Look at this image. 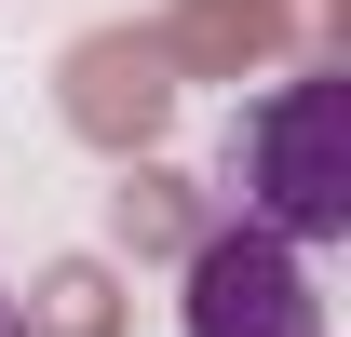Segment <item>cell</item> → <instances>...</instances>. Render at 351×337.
<instances>
[{"label":"cell","mask_w":351,"mask_h":337,"mask_svg":"<svg viewBox=\"0 0 351 337\" xmlns=\"http://www.w3.org/2000/svg\"><path fill=\"white\" fill-rule=\"evenodd\" d=\"M243 216L284 243H351V82L311 68L243 122Z\"/></svg>","instance_id":"1"},{"label":"cell","mask_w":351,"mask_h":337,"mask_svg":"<svg viewBox=\"0 0 351 337\" xmlns=\"http://www.w3.org/2000/svg\"><path fill=\"white\" fill-rule=\"evenodd\" d=\"M189 337H324V297H311V243L257 229V216H230L217 243L189 256Z\"/></svg>","instance_id":"2"},{"label":"cell","mask_w":351,"mask_h":337,"mask_svg":"<svg viewBox=\"0 0 351 337\" xmlns=\"http://www.w3.org/2000/svg\"><path fill=\"white\" fill-rule=\"evenodd\" d=\"M0 337H27V310H14V297H0Z\"/></svg>","instance_id":"3"}]
</instances>
